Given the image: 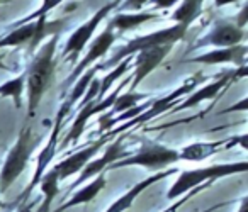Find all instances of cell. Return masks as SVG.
<instances>
[{
  "label": "cell",
  "mask_w": 248,
  "mask_h": 212,
  "mask_svg": "<svg viewBox=\"0 0 248 212\" xmlns=\"http://www.w3.org/2000/svg\"><path fill=\"white\" fill-rule=\"evenodd\" d=\"M60 32L53 34L45 45L41 46L31 65L26 70V89H28V119L36 116L39 104L45 93L48 92L56 72V48H58Z\"/></svg>",
  "instance_id": "cell-1"
},
{
  "label": "cell",
  "mask_w": 248,
  "mask_h": 212,
  "mask_svg": "<svg viewBox=\"0 0 248 212\" xmlns=\"http://www.w3.org/2000/svg\"><path fill=\"white\" fill-rule=\"evenodd\" d=\"M248 170L247 161H234V163H219L211 165V167L196 168V170H186L177 177V180L172 183V187L167 192L169 200H175L180 195L189 192L190 188L199 187L206 182H216L219 178L230 177V175L245 173Z\"/></svg>",
  "instance_id": "cell-2"
},
{
  "label": "cell",
  "mask_w": 248,
  "mask_h": 212,
  "mask_svg": "<svg viewBox=\"0 0 248 212\" xmlns=\"http://www.w3.org/2000/svg\"><path fill=\"white\" fill-rule=\"evenodd\" d=\"M202 78H204L202 72H197L194 76L187 78L180 87H177L173 92L167 93L165 97H160V99H152V104H150V107L145 110V112H141L140 116H136L135 119L128 121V122H124L123 126L116 127V129H109V133H107L109 139L112 141L114 137L117 136V134L124 133V131H131L133 127L143 126V124L148 122V121H152V119H155V117L162 116V114L169 112L170 107H175L177 102H179V100L182 99L184 95L194 92V89H196V87L199 85L201 82H202Z\"/></svg>",
  "instance_id": "cell-3"
},
{
  "label": "cell",
  "mask_w": 248,
  "mask_h": 212,
  "mask_svg": "<svg viewBox=\"0 0 248 212\" xmlns=\"http://www.w3.org/2000/svg\"><path fill=\"white\" fill-rule=\"evenodd\" d=\"M39 141H41L39 137L38 139H32L31 127H22L17 141H16L14 146L7 153L4 165H2V170H0V194H5L11 188V185L22 175V171L28 167L29 158L32 156Z\"/></svg>",
  "instance_id": "cell-4"
},
{
  "label": "cell",
  "mask_w": 248,
  "mask_h": 212,
  "mask_svg": "<svg viewBox=\"0 0 248 212\" xmlns=\"http://www.w3.org/2000/svg\"><path fill=\"white\" fill-rule=\"evenodd\" d=\"M187 31H189V28H186V26H182V24H175V26H172V28L162 29V31L150 32V34H145V36H138V38L131 39L128 45L121 46L109 60H106L104 63H99L100 72H102V70L112 68V66H116L119 61H123L126 56H133L138 51H143V49L155 48V46H163V45L173 46L175 43H179L180 39L186 38Z\"/></svg>",
  "instance_id": "cell-5"
},
{
  "label": "cell",
  "mask_w": 248,
  "mask_h": 212,
  "mask_svg": "<svg viewBox=\"0 0 248 212\" xmlns=\"http://www.w3.org/2000/svg\"><path fill=\"white\" fill-rule=\"evenodd\" d=\"M179 161V150H173L165 144L155 143L146 137L141 139V148L135 154H129L128 158H123L119 161H114L109 165V170H117L124 167H143L152 171H162L169 168L170 165Z\"/></svg>",
  "instance_id": "cell-6"
},
{
  "label": "cell",
  "mask_w": 248,
  "mask_h": 212,
  "mask_svg": "<svg viewBox=\"0 0 248 212\" xmlns=\"http://www.w3.org/2000/svg\"><path fill=\"white\" fill-rule=\"evenodd\" d=\"M70 112H72V109L63 102L62 106H60L58 112H56L55 124H53V129H51V133H49L48 143L45 144V148H43L38 154V160H36V170H34V175H32V180L29 182V185L24 188V192L19 195V198L16 200V204H21L22 200H26V198L31 195V192L38 187L39 180H41V177L45 175V171L48 170L49 163L53 161L56 151H58V136H60V133H62V127H63V124H65V119Z\"/></svg>",
  "instance_id": "cell-7"
},
{
  "label": "cell",
  "mask_w": 248,
  "mask_h": 212,
  "mask_svg": "<svg viewBox=\"0 0 248 212\" xmlns=\"http://www.w3.org/2000/svg\"><path fill=\"white\" fill-rule=\"evenodd\" d=\"M121 2H123V0H112V2L106 4L104 7H100L89 21L83 22L82 26H78V28L72 32V36H70L68 41H66L65 48H63V56H65L70 63H75L77 60H78L80 53L83 51L87 43L92 39L93 32H95L97 28H99V24L110 14V12L116 11V9L119 7Z\"/></svg>",
  "instance_id": "cell-8"
},
{
  "label": "cell",
  "mask_w": 248,
  "mask_h": 212,
  "mask_svg": "<svg viewBox=\"0 0 248 212\" xmlns=\"http://www.w3.org/2000/svg\"><path fill=\"white\" fill-rule=\"evenodd\" d=\"M124 137H126V134H123V136H119V137H114L110 143H107L106 151H104L102 156L95 158V160H90L89 163L82 168V171L78 173V178H77V180L68 187L66 195H70L72 194V190L78 188L80 185H83L87 180H90V178H93L99 173H102L104 170H107V167L112 165L114 161H119V160H123V158H128L129 156L128 150L123 146Z\"/></svg>",
  "instance_id": "cell-9"
},
{
  "label": "cell",
  "mask_w": 248,
  "mask_h": 212,
  "mask_svg": "<svg viewBox=\"0 0 248 212\" xmlns=\"http://www.w3.org/2000/svg\"><path fill=\"white\" fill-rule=\"evenodd\" d=\"M248 75V68L247 66H236V70H230V72H224L223 75H217V80H214L213 83L206 85L204 89L201 90H196L192 92L189 97H187L184 102H179L173 109H170V112H180V110H186V109H190V107H197L201 102L204 100H213L226 89L230 83L233 82H238L240 78Z\"/></svg>",
  "instance_id": "cell-10"
},
{
  "label": "cell",
  "mask_w": 248,
  "mask_h": 212,
  "mask_svg": "<svg viewBox=\"0 0 248 212\" xmlns=\"http://www.w3.org/2000/svg\"><path fill=\"white\" fill-rule=\"evenodd\" d=\"M245 39V29L236 26L234 22L219 19L214 22L213 29L206 36L199 39L192 46L194 49L206 48V46H214V48H231V46L241 45Z\"/></svg>",
  "instance_id": "cell-11"
},
{
  "label": "cell",
  "mask_w": 248,
  "mask_h": 212,
  "mask_svg": "<svg viewBox=\"0 0 248 212\" xmlns=\"http://www.w3.org/2000/svg\"><path fill=\"white\" fill-rule=\"evenodd\" d=\"M247 136H231V137H224V139H217V141H209V143H204V141H199V143H192L184 146L182 150L179 151V160L184 161H202L207 160V158L214 156L219 151L223 150H230L231 146L241 143V148L247 150Z\"/></svg>",
  "instance_id": "cell-12"
},
{
  "label": "cell",
  "mask_w": 248,
  "mask_h": 212,
  "mask_svg": "<svg viewBox=\"0 0 248 212\" xmlns=\"http://www.w3.org/2000/svg\"><path fill=\"white\" fill-rule=\"evenodd\" d=\"M114 41H116V34H114V29L110 28L109 24H107V28L104 29L102 32H100L99 38L93 39V43L90 45L89 51H87L85 58H82L78 63H77V66L73 68V72L68 75V78L65 80L63 87H70L72 83H75V80L78 78V76L82 75V73L85 72L87 68H90V66H92L93 63L99 61V60L102 58V56L106 55L107 51H109L110 46L114 45Z\"/></svg>",
  "instance_id": "cell-13"
},
{
  "label": "cell",
  "mask_w": 248,
  "mask_h": 212,
  "mask_svg": "<svg viewBox=\"0 0 248 212\" xmlns=\"http://www.w3.org/2000/svg\"><path fill=\"white\" fill-rule=\"evenodd\" d=\"M172 48H173L172 45H163V46L143 49V51H138L136 55H133V70H135V73L131 76L133 82L129 83L131 90L136 89L167 58V55H169Z\"/></svg>",
  "instance_id": "cell-14"
},
{
  "label": "cell",
  "mask_w": 248,
  "mask_h": 212,
  "mask_svg": "<svg viewBox=\"0 0 248 212\" xmlns=\"http://www.w3.org/2000/svg\"><path fill=\"white\" fill-rule=\"evenodd\" d=\"M107 143H110V139H109V136H107V134H104V136L99 137L95 143L82 148L80 151L70 154V156H66L65 160H62L60 163H56L55 170L58 171L60 182L66 180V178H70L72 175H78L80 171H82V168L85 167L90 160H93V158H95V154L99 153L100 148H104Z\"/></svg>",
  "instance_id": "cell-15"
},
{
  "label": "cell",
  "mask_w": 248,
  "mask_h": 212,
  "mask_svg": "<svg viewBox=\"0 0 248 212\" xmlns=\"http://www.w3.org/2000/svg\"><path fill=\"white\" fill-rule=\"evenodd\" d=\"M173 173H179V170H177V168H167V170L156 171L155 175H150V177H146L145 180H140L138 183L133 185V187L129 188L126 194L121 195L116 202H112V204L106 209V212H124V211H128V209L133 207L136 197H138V195H141L146 188H150L152 185L158 183L160 180H165V178H169L170 175H173Z\"/></svg>",
  "instance_id": "cell-16"
},
{
  "label": "cell",
  "mask_w": 248,
  "mask_h": 212,
  "mask_svg": "<svg viewBox=\"0 0 248 212\" xmlns=\"http://www.w3.org/2000/svg\"><path fill=\"white\" fill-rule=\"evenodd\" d=\"M247 45H236L231 48H216L213 51L202 53L199 56L186 60V63H199V65H221V63H231L236 66H245L247 61Z\"/></svg>",
  "instance_id": "cell-17"
},
{
  "label": "cell",
  "mask_w": 248,
  "mask_h": 212,
  "mask_svg": "<svg viewBox=\"0 0 248 212\" xmlns=\"http://www.w3.org/2000/svg\"><path fill=\"white\" fill-rule=\"evenodd\" d=\"M106 182H107L106 180V173L102 171V173H99L97 177H93L92 182H89V183H83L82 187H80L78 190H77L75 194L68 198V200L63 202V204L53 212H65V211H68V209H72V207H77V205L89 204V202H92L93 198H95L97 195L102 192V188L106 187Z\"/></svg>",
  "instance_id": "cell-18"
},
{
  "label": "cell",
  "mask_w": 248,
  "mask_h": 212,
  "mask_svg": "<svg viewBox=\"0 0 248 212\" xmlns=\"http://www.w3.org/2000/svg\"><path fill=\"white\" fill-rule=\"evenodd\" d=\"M156 19H160V15L155 12H117L114 19H110L109 26L114 31L128 32L146 24L148 21H156Z\"/></svg>",
  "instance_id": "cell-19"
},
{
  "label": "cell",
  "mask_w": 248,
  "mask_h": 212,
  "mask_svg": "<svg viewBox=\"0 0 248 212\" xmlns=\"http://www.w3.org/2000/svg\"><path fill=\"white\" fill-rule=\"evenodd\" d=\"M58 185H60V177H58V171L55 170V167L49 168V170H46L45 175H43L41 180H39V183H38L41 194L45 195V200L41 202L38 212H49L53 200H55L60 194Z\"/></svg>",
  "instance_id": "cell-20"
},
{
  "label": "cell",
  "mask_w": 248,
  "mask_h": 212,
  "mask_svg": "<svg viewBox=\"0 0 248 212\" xmlns=\"http://www.w3.org/2000/svg\"><path fill=\"white\" fill-rule=\"evenodd\" d=\"M63 24H65L63 19H60V21H48L46 15H41V17L34 19V36H32L31 43H29V46H28L29 53H34L46 36H53L62 31Z\"/></svg>",
  "instance_id": "cell-21"
},
{
  "label": "cell",
  "mask_w": 248,
  "mask_h": 212,
  "mask_svg": "<svg viewBox=\"0 0 248 212\" xmlns=\"http://www.w3.org/2000/svg\"><path fill=\"white\" fill-rule=\"evenodd\" d=\"M202 5L204 0H182V4L172 14V21H175V24H182L189 28L196 19L201 17Z\"/></svg>",
  "instance_id": "cell-22"
},
{
  "label": "cell",
  "mask_w": 248,
  "mask_h": 212,
  "mask_svg": "<svg viewBox=\"0 0 248 212\" xmlns=\"http://www.w3.org/2000/svg\"><path fill=\"white\" fill-rule=\"evenodd\" d=\"M99 72H100V68H99V63H97V65H93L92 68H87L85 72H83L82 75H80L78 78L75 80L72 92H70V95L66 97V100H65V104L70 107V109H73V107H75L77 104H78V100L83 97L85 90L89 89L90 82H92L93 76H95Z\"/></svg>",
  "instance_id": "cell-23"
},
{
  "label": "cell",
  "mask_w": 248,
  "mask_h": 212,
  "mask_svg": "<svg viewBox=\"0 0 248 212\" xmlns=\"http://www.w3.org/2000/svg\"><path fill=\"white\" fill-rule=\"evenodd\" d=\"M32 36H34V21L19 26V28H14V31L5 34L4 38H0V48H12V46L29 45Z\"/></svg>",
  "instance_id": "cell-24"
},
{
  "label": "cell",
  "mask_w": 248,
  "mask_h": 212,
  "mask_svg": "<svg viewBox=\"0 0 248 212\" xmlns=\"http://www.w3.org/2000/svg\"><path fill=\"white\" fill-rule=\"evenodd\" d=\"M131 70H133V56H126L123 61L117 63L116 68H114L112 72H109L102 80H99L100 87H99V93H97L95 100L104 99V97H106V93H107V90L112 87V83L116 82L117 78H121L123 75H126L128 72H131Z\"/></svg>",
  "instance_id": "cell-25"
},
{
  "label": "cell",
  "mask_w": 248,
  "mask_h": 212,
  "mask_svg": "<svg viewBox=\"0 0 248 212\" xmlns=\"http://www.w3.org/2000/svg\"><path fill=\"white\" fill-rule=\"evenodd\" d=\"M24 89H26V72L21 73L19 76H16V78L9 80V82L2 83V85H0V95L12 99L14 100L16 109H21Z\"/></svg>",
  "instance_id": "cell-26"
},
{
  "label": "cell",
  "mask_w": 248,
  "mask_h": 212,
  "mask_svg": "<svg viewBox=\"0 0 248 212\" xmlns=\"http://www.w3.org/2000/svg\"><path fill=\"white\" fill-rule=\"evenodd\" d=\"M148 99V93H135V92H126V93H119L114 100L112 107H110V112L112 114H123L124 110L131 109V107L138 106L141 100Z\"/></svg>",
  "instance_id": "cell-27"
},
{
  "label": "cell",
  "mask_w": 248,
  "mask_h": 212,
  "mask_svg": "<svg viewBox=\"0 0 248 212\" xmlns=\"http://www.w3.org/2000/svg\"><path fill=\"white\" fill-rule=\"evenodd\" d=\"M213 183H214V182H206V183L199 185V187H194V188H190L189 192H186V194H184V195H180L179 198H175V202H173V204H170L169 207H165L162 212H177L180 207H182L184 204H186V202H189L190 198H192V197H196L197 194H201V192H202V190H206V188H209Z\"/></svg>",
  "instance_id": "cell-28"
},
{
  "label": "cell",
  "mask_w": 248,
  "mask_h": 212,
  "mask_svg": "<svg viewBox=\"0 0 248 212\" xmlns=\"http://www.w3.org/2000/svg\"><path fill=\"white\" fill-rule=\"evenodd\" d=\"M65 0H46V2H43V5L38 9V11H34L32 14H29V15H26L24 19H21V21H17V22H14V28H19V26H22V24H28V22H31V21H34V19H38V17H41V15H48V12L51 11V9H55L56 5H60V4H63Z\"/></svg>",
  "instance_id": "cell-29"
},
{
  "label": "cell",
  "mask_w": 248,
  "mask_h": 212,
  "mask_svg": "<svg viewBox=\"0 0 248 212\" xmlns=\"http://www.w3.org/2000/svg\"><path fill=\"white\" fill-rule=\"evenodd\" d=\"M150 0H124L121 2V9L117 12H124V11H141Z\"/></svg>",
  "instance_id": "cell-30"
},
{
  "label": "cell",
  "mask_w": 248,
  "mask_h": 212,
  "mask_svg": "<svg viewBox=\"0 0 248 212\" xmlns=\"http://www.w3.org/2000/svg\"><path fill=\"white\" fill-rule=\"evenodd\" d=\"M248 109V100L247 99H241L238 104H234V106L228 107V109L221 110V114H228V112H234V110H243V112H247Z\"/></svg>",
  "instance_id": "cell-31"
},
{
  "label": "cell",
  "mask_w": 248,
  "mask_h": 212,
  "mask_svg": "<svg viewBox=\"0 0 248 212\" xmlns=\"http://www.w3.org/2000/svg\"><path fill=\"white\" fill-rule=\"evenodd\" d=\"M156 9H170L175 4H179L180 0H150Z\"/></svg>",
  "instance_id": "cell-32"
},
{
  "label": "cell",
  "mask_w": 248,
  "mask_h": 212,
  "mask_svg": "<svg viewBox=\"0 0 248 212\" xmlns=\"http://www.w3.org/2000/svg\"><path fill=\"white\" fill-rule=\"evenodd\" d=\"M236 212H248V197H247V195H245V197H241Z\"/></svg>",
  "instance_id": "cell-33"
},
{
  "label": "cell",
  "mask_w": 248,
  "mask_h": 212,
  "mask_svg": "<svg viewBox=\"0 0 248 212\" xmlns=\"http://www.w3.org/2000/svg\"><path fill=\"white\" fill-rule=\"evenodd\" d=\"M238 0H214V5L216 7H224V5H230V4H236Z\"/></svg>",
  "instance_id": "cell-34"
},
{
  "label": "cell",
  "mask_w": 248,
  "mask_h": 212,
  "mask_svg": "<svg viewBox=\"0 0 248 212\" xmlns=\"http://www.w3.org/2000/svg\"><path fill=\"white\" fill-rule=\"evenodd\" d=\"M230 202H219V204H216V205H211V207H207V209H204V211H201V212H214V211H217L219 207H224V205H228Z\"/></svg>",
  "instance_id": "cell-35"
},
{
  "label": "cell",
  "mask_w": 248,
  "mask_h": 212,
  "mask_svg": "<svg viewBox=\"0 0 248 212\" xmlns=\"http://www.w3.org/2000/svg\"><path fill=\"white\" fill-rule=\"evenodd\" d=\"M0 70H4V72H12V68H11V66L5 65L4 60H2V58H0Z\"/></svg>",
  "instance_id": "cell-36"
},
{
  "label": "cell",
  "mask_w": 248,
  "mask_h": 212,
  "mask_svg": "<svg viewBox=\"0 0 248 212\" xmlns=\"http://www.w3.org/2000/svg\"><path fill=\"white\" fill-rule=\"evenodd\" d=\"M19 212H28V209H21V211H19Z\"/></svg>",
  "instance_id": "cell-37"
},
{
  "label": "cell",
  "mask_w": 248,
  "mask_h": 212,
  "mask_svg": "<svg viewBox=\"0 0 248 212\" xmlns=\"http://www.w3.org/2000/svg\"><path fill=\"white\" fill-rule=\"evenodd\" d=\"M0 2H2V0H0Z\"/></svg>",
  "instance_id": "cell-38"
},
{
  "label": "cell",
  "mask_w": 248,
  "mask_h": 212,
  "mask_svg": "<svg viewBox=\"0 0 248 212\" xmlns=\"http://www.w3.org/2000/svg\"><path fill=\"white\" fill-rule=\"evenodd\" d=\"M0 205H2V204H0Z\"/></svg>",
  "instance_id": "cell-39"
}]
</instances>
